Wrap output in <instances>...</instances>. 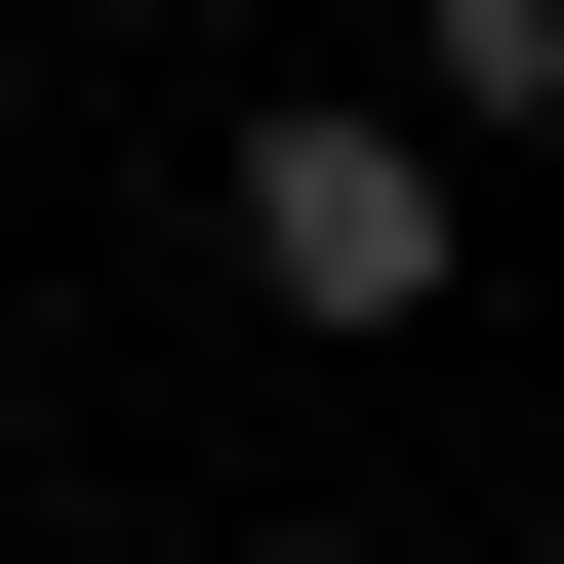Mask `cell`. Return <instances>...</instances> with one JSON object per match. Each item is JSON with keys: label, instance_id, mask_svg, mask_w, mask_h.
<instances>
[{"label": "cell", "instance_id": "cell-1", "mask_svg": "<svg viewBox=\"0 0 564 564\" xmlns=\"http://www.w3.org/2000/svg\"><path fill=\"white\" fill-rule=\"evenodd\" d=\"M202 242H242V323H323V364H364V323H444V121H242V202H202Z\"/></svg>", "mask_w": 564, "mask_h": 564}, {"label": "cell", "instance_id": "cell-2", "mask_svg": "<svg viewBox=\"0 0 564 564\" xmlns=\"http://www.w3.org/2000/svg\"><path fill=\"white\" fill-rule=\"evenodd\" d=\"M403 121L444 162H564V0H403Z\"/></svg>", "mask_w": 564, "mask_h": 564}, {"label": "cell", "instance_id": "cell-3", "mask_svg": "<svg viewBox=\"0 0 564 564\" xmlns=\"http://www.w3.org/2000/svg\"><path fill=\"white\" fill-rule=\"evenodd\" d=\"M82 41H162V0H82Z\"/></svg>", "mask_w": 564, "mask_h": 564}]
</instances>
